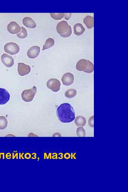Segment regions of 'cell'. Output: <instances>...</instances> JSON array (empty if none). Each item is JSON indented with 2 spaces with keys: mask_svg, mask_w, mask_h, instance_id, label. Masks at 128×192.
I'll return each instance as SVG.
<instances>
[{
  "mask_svg": "<svg viewBox=\"0 0 128 192\" xmlns=\"http://www.w3.org/2000/svg\"><path fill=\"white\" fill-rule=\"evenodd\" d=\"M57 115L58 119L64 123L71 122L75 119L74 109L68 103L61 104L57 109Z\"/></svg>",
  "mask_w": 128,
  "mask_h": 192,
  "instance_id": "obj_1",
  "label": "cell"
},
{
  "mask_svg": "<svg viewBox=\"0 0 128 192\" xmlns=\"http://www.w3.org/2000/svg\"><path fill=\"white\" fill-rule=\"evenodd\" d=\"M56 30L57 33L62 37H67L70 36L72 32L71 26L68 25L65 21L59 22L57 26Z\"/></svg>",
  "mask_w": 128,
  "mask_h": 192,
  "instance_id": "obj_2",
  "label": "cell"
},
{
  "mask_svg": "<svg viewBox=\"0 0 128 192\" xmlns=\"http://www.w3.org/2000/svg\"><path fill=\"white\" fill-rule=\"evenodd\" d=\"M37 92V88L34 86L28 90H25L21 94V97L24 102H30L34 99Z\"/></svg>",
  "mask_w": 128,
  "mask_h": 192,
  "instance_id": "obj_3",
  "label": "cell"
},
{
  "mask_svg": "<svg viewBox=\"0 0 128 192\" xmlns=\"http://www.w3.org/2000/svg\"><path fill=\"white\" fill-rule=\"evenodd\" d=\"M5 52L11 55H15L18 53L20 51L19 46L16 43L10 42L6 44L4 46Z\"/></svg>",
  "mask_w": 128,
  "mask_h": 192,
  "instance_id": "obj_4",
  "label": "cell"
},
{
  "mask_svg": "<svg viewBox=\"0 0 128 192\" xmlns=\"http://www.w3.org/2000/svg\"><path fill=\"white\" fill-rule=\"evenodd\" d=\"M61 86L60 81L57 79H51L47 83V88L55 92H58L60 90Z\"/></svg>",
  "mask_w": 128,
  "mask_h": 192,
  "instance_id": "obj_5",
  "label": "cell"
},
{
  "mask_svg": "<svg viewBox=\"0 0 128 192\" xmlns=\"http://www.w3.org/2000/svg\"><path fill=\"white\" fill-rule=\"evenodd\" d=\"M10 99V95L6 89L0 88V105L7 103Z\"/></svg>",
  "mask_w": 128,
  "mask_h": 192,
  "instance_id": "obj_6",
  "label": "cell"
},
{
  "mask_svg": "<svg viewBox=\"0 0 128 192\" xmlns=\"http://www.w3.org/2000/svg\"><path fill=\"white\" fill-rule=\"evenodd\" d=\"M1 60L4 65L10 68L14 64V60L13 57L8 54L4 53L2 56Z\"/></svg>",
  "mask_w": 128,
  "mask_h": 192,
  "instance_id": "obj_7",
  "label": "cell"
},
{
  "mask_svg": "<svg viewBox=\"0 0 128 192\" xmlns=\"http://www.w3.org/2000/svg\"><path fill=\"white\" fill-rule=\"evenodd\" d=\"M74 78L73 75L70 73H67L62 78V81L64 85L70 86L73 84Z\"/></svg>",
  "mask_w": 128,
  "mask_h": 192,
  "instance_id": "obj_8",
  "label": "cell"
},
{
  "mask_svg": "<svg viewBox=\"0 0 128 192\" xmlns=\"http://www.w3.org/2000/svg\"><path fill=\"white\" fill-rule=\"evenodd\" d=\"M17 70L19 74L23 76L28 75L31 71V67L25 64L24 63H19L18 64V68Z\"/></svg>",
  "mask_w": 128,
  "mask_h": 192,
  "instance_id": "obj_9",
  "label": "cell"
},
{
  "mask_svg": "<svg viewBox=\"0 0 128 192\" xmlns=\"http://www.w3.org/2000/svg\"><path fill=\"white\" fill-rule=\"evenodd\" d=\"M21 28L16 22L12 21L8 25L7 30L12 34H17L21 31Z\"/></svg>",
  "mask_w": 128,
  "mask_h": 192,
  "instance_id": "obj_10",
  "label": "cell"
},
{
  "mask_svg": "<svg viewBox=\"0 0 128 192\" xmlns=\"http://www.w3.org/2000/svg\"><path fill=\"white\" fill-rule=\"evenodd\" d=\"M40 52V48L38 46H33L27 52L28 56L31 59H34L38 56Z\"/></svg>",
  "mask_w": 128,
  "mask_h": 192,
  "instance_id": "obj_11",
  "label": "cell"
},
{
  "mask_svg": "<svg viewBox=\"0 0 128 192\" xmlns=\"http://www.w3.org/2000/svg\"><path fill=\"white\" fill-rule=\"evenodd\" d=\"M88 60L85 59H81L78 62L76 65V68L79 71L84 72L88 68Z\"/></svg>",
  "mask_w": 128,
  "mask_h": 192,
  "instance_id": "obj_12",
  "label": "cell"
},
{
  "mask_svg": "<svg viewBox=\"0 0 128 192\" xmlns=\"http://www.w3.org/2000/svg\"><path fill=\"white\" fill-rule=\"evenodd\" d=\"M23 23L24 25L28 28L34 29L36 27V23L34 20L29 17H24L23 20Z\"/></svg>",
  "mask_w": 128,
  "mask_h": 192,
  "instance_id": "obj_13",
  "label": "cell"
},
{
  "mask_svg": "<svg viewBox=\"0 0 128 192\" xmlns=\"http://www.w3.org/2000/svg\"><path fill=\"white\" fill-rule=\"evenodd\" d=\"M85 29L84 27L81 23L75 24L74 27V33L76 35L79 36L83 34L85 32Z\"/></svg>",
  "mask_w": 128,
  "mask_h": 192,
  "instance_id": "obj_14",
  "label": "cell"
},
{
  "mask_svg": "<svg viewBox=\"0 0 128 192\" xmlns=\"http://www.w3.org/2000/svg\"><path fill=\"white\" fill-rule=\"evenodd\" d=\"M83 21L88 29H91L94 26V18L93 17L88 15L84 19Z\"/></svg>",
  "mask_w": 128,
  "mask_h": 192,
  "instance_id": "obj_15",
  "label": "cell"
},
{
  "mask_svg": "<svg viewBox=\"0 0 128 192\" xmlns=\"http://www.w3.org/2000/svg\"><path fill=\"white\" fill-rule=\"evenodd\" d=\"M75 122L77 126L83 127L85 125L87 121L85 117L82 116H78L76 117Z\"/></svg>",
  "mask_w": 128,
  "mask_h": 192,
  "instance_id": "obj_16",
  "label": "cell"
},
{
  "mask_svg": "<svg viewBox=\"0 0 128 192\" xmlns=\"http://www.w3.org/2000/svg\"><path fill=\"white\" fill-rule=\"evenodd\" d=\"M55 40L51 38H49L46 40L45 44L43 48V51H44L51 48L54 45Z\"/></svg>",
  "mask_w": 128,
  "mask_h": 192,
  "instance_id": "obj_17",
  "label": "cell"
},
{
  "mask_svg": "<svg viewBox=\"0 0 128 192\" xmlns=\"http://www.w3.org/2000/svg\"><path fill=\"white\" fill-rule=\"evenodd\" d=\"M8 121L5 117L3 116L0 117V129L3 130L7 128Z\"/></svg>",
  "mask_w": 128,
  "mask_h": 192,
  "instance_id": "obj_18",
  "label": "cell"
},
{
  "mask_svg": "<svg viewBox=\"0 0 128 192\" xmlns=\"http://www.w3.org/2000/svg\"><path fill=\"white\" fill-rule=\"evenodd\" d=\"M77 93V91L75 89H70L66 91L65 95L68 98H72L76 97Z\"/></svg>",
  "mask_w": 128,
  "mask_h": 192,
  "instance_id": "obj_19",
  "label": "cell"
},
{
  "mask_svg": "<svg viewBox=\"0 0 128 192\" xmlns=\"http://www.w3.org/2000/svg\"><path fill=\"white\" fill-rule=\"evenodd\" d=\"M21 32H20L18 34H17V36L20 39H24L27 36V32L26 29L21 27Z\"/></svg>",
  "mask_w": 128,
  "mask_h": 192,
  "instance_id": "obj_20",
  "label": "cell"
},
{
  "mask_svg": "<svg viewBox=\"0 0 128 192\" xmlns=\"http://www.w3.org/2000/svg\"><path fill=\"white\" fill-rule=\"evenodd\" d=\"M51 16L53 19L56 20H58L63 18L65 15L64 13H50Z\"/></svg>",
  "mask_w": 128,
  "mask_h": 192,
  "instance_id": "obj_21",
  "label": "cell"
},
{
  "mask_svg": "<svg viewBox=\"0 0 128 192\" xmlns=\"http://www.w3.org/2000/svg\"><path fill=\"white\" fill-rule=\"evenodd\" d=\"M77 134L79 137H85L86 136L85 129L82 127H80L77 129Z\"/></svg>",
  "mask_w": 128,
  "mask_h": 192,
  "instance_id": "obj_22",
  "label": "cell"
},
{
  "mask_svg": "<svg viewBox=\"0 0 128 192\" xmlns=\"http://www.w3.org/2000/svg\"><path fill=\"white\" fill-rule=\"evenodd\" d=\"M88 66L87 70L84 71V72L90 73L93 72L94 70V66L92 62L88 60Z\"/></svg>",
  "mask_w": 128,
  "mask_h": 192,
  "instance_id": "obj_23",
  "label": "cell"
},
{
  "mask_svg": "<svg viewBox=\"0 0 128 192\" xmlns=\"http://www.w3.org/2000/svg\"><path fill=\"white\" fill-rule=\"evenodd\" d=\"M94 117L92 116V117L90 118L89 120V124L90 126L94 127Z\"/></svg>",
  "mask_w": 128,
  "mask_h": 192,
  "instance_id": "obj_24",
  "label": "cell"
},
{
  "mask_svg": "<svg viewBox=\"0 0 128 192\" xmlns=\"http://www.w3.org/2000/svg\"><path fill=\"white\" fill-rule=\"evenodd\" d=\"M71 13H70V14H67V13H66V14H65V19L66 20H68L69 19V18L68 17H70V16H71Z\"/></svg>",
  "mask_w": 128,
  "mask_h": 192,
  "instance_id": "obj_25",
  "label": "cell"
}]
</instances>
